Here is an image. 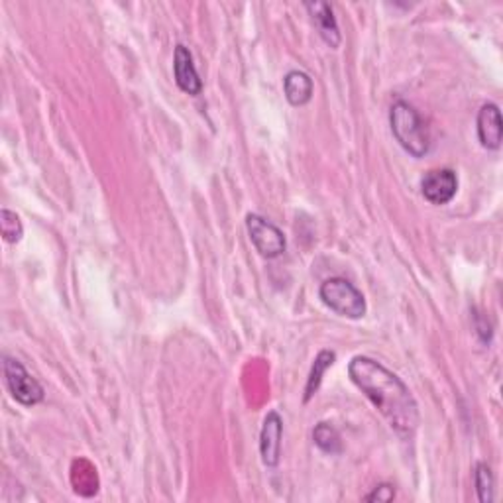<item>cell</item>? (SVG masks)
Listing matches in <instances>:
<instances>
[{
    "mask_svg": "<svg viewBox=\"0 0 503 503\" xmlns=\"http://www.w3.org/2000/svg\"><path fill=\"white\" fill-rule=\"evenodd\" d=\"M348 378L399 436L411 438L415 435L419 427V405L397 373L370 356H354L348 364Z\"/></svg>",
    "mask_w": 503,
    "mask_h": 503,
    "instance_id": "6da1fadb",
    "label": "cell"
},
{
    "mask_svg": "<svg viewBox=\"0 0 503 503\" xmlns=\"http://www.w3.org/2000/svg\"><path fill=\"white\" fill-rule=\"evenodd\" d=\"M392 134L409 156L424 158L431 150V134L419 110L407 100H395L390 109Z\"/></svg>",
    "mask_w": 503,
    "mask_h": 503,
    "instance_id": "7a4b0ae2",
    "label": "cell"
},
{
    "mask_svg": "<svg viewBox=\"0 0 503 503\" xmlns=\"http://www.w3.org/2000/svg\"><path fill=\"white\" fill-rule=\"evenodd\" d=\"M319 298L330 311L346 319H362L368 311L366 298L354 283L344 278H329L320 283Z\"/></svg>",
    "mask_w": 503,
    "mask_h": 503,
    "instance_id": "3957f363",
    "label": "cell"
},
{
    "mask_svg": "<svg viewBox=\"0 0 503 503\" xmlns=\"http://www.w3.org/2000/svg\"><path fill=\"white\" fill-rule=\"evenodd\" d=\"M3 370H5V382L10 395L24 407H34L44 402L46 392L42 383L37 382L32 373L24 368L22 362L16 358L5 356L3 358Z\"/></svg>",
    "mask_w": 503,
    "mask_h": 503,
    "instance_id": "277c9868",
    "label": "cell"
},
{
    "mask_svg": "<svg viewBox=\"0 0 503 503\" xmlns=\"http://www.w3.org/2000/svg\"><path fill=\"white\" fill-rule=\"evenodd\" d=\"M246 230L257 254L267 257V260H274V257H279L283 252H286L288 248L286 235H283L281 228H278L274 223L266 221L264 216L248 215Z\"/></svg>",
    "mask_w": 503,
    "mask_h": 503,
    "instance_id": "5b68a950",
    "label": "cell"
},
{
    "mask_svg": "<svg viewBox=\"0 0 503 503\" xmlns=\"http://www.w3.org/2000/svg\"><path fill=\"white\" fill-rule=\"evenodd\" d=\"M421 193L431 204H448L458 193V177L448 167L431 170L421 179Z\"/></svg>",
    "mask_w": 503,
    "mask_h": 503,
    "instance_id": "8992f818",
    "label": "cell"
},
{
    "mask_svg": "<svg viewBox=\"0 0 503 503\" xmlns=\"http://www.w3.org/2000/svg\"><path fill=\"white\" fill-rule=\"evenodd\" d=\"M281 438H283V419L278 411H269L260 433V456L264 466L276 468L281 460Z\"/></svg>",
    "mask_w": 503,
    "mask_h": 503,
    "instance_id": "52a82bcc",
    "label": "cell"
},
{
    "mask_svg": "<svg viewBox=\"0 0 503 503\" xmlns=\"http://www.w3.org/2000/svg\"><path fill=\"white\" fill-rule=\"evenodd\" d=\"M173 77L177 87L182 89L183 93L191 97L201 95L203 81L197 73L195 63H193V54L183 44H179L173 51Z\"/></svg>",
    "mask_w": 503,
    "mask_h": 503,
    "instance_id": "ba28073f",
    "label": "cell"
},
{
    "mask_svg": "<svg viewBox=\"0 0 503 503\" xmlns=\"http://www.w3.org/2000/svg\"><path fill=\"white\" fill-rule=\"evenodd\" d=\"M476 131H478V140L486 150H499L503 140V121L501 110L494 102H486L478 112L476 121Z\"/></svg>",
    "mask_w": 503,
    "mask_h": 503,
    "instance_id": "9c48e42d",
    "label": "cell"
},
{
    "mask_svg": "<svg viewBox=\"0 0 503 503\" xmlns=\"http://www.w3.org/2000/svg\"><path fill=\"white\" fill-rule=\"evenodd\" d=\"M305 8L309 12V16H311L315 28L319 30L322 42L330 46L332 49H337L342 42V36L337 18H334L332 6L329 3H319V0H315V3H305Z\"/></svg>",
    "mask_w": 503,
    "mask_h": 503,
    "instance_id": "30bf717a",
    "label": "cell"
},
{
    "mask_svg": "<svg viewBox=\"0 0 503 503\" xmlns=\"http://www.w3.org/2000/svg\"><path fill=\"white\" fill-rule=\"evenodd\" d=\"M313 79L305 71L293 69L283 77V93L291 107H305L313 99Z\"/></svg>",
    "mask_w": 503,
    "mask_h": 503,
    "instance_id": "8fae6325",
    "label": "cell"
},
{
    "mask_svg": "<svg viewBox=\"0 0 503 503\" xmlns=\"http://www.w3.org/2000/svg\"><path fill=\"white\" fill-rule=\"evenodd\" d=\"M334 360H337V354H334L332 351H320L317 354L315 362L311 366V372H309L307 385H305V395H303L305 403H309L315 397V393L319 392L320 383H322V378H325L327 370L334 364Z\"/></svg>",
    "mask_w": 503,
    "mask_h": 503,
    "instance_id": "7c38bea8",
    "label": "cell"
},
{
    "mask_svg": "<svg viewBox=\"0 0 503 503\" xmlns=\"http://www.w3.org/2000/svg\"><path fill=\"white\" fill-rule=\"evenodd\" d=\"M313 443L327 455H341L342 453V438L339 431L330 423H319L313 429Z\"/></svg>",
    "mask_w": 503,
    "mask_h": 503,
    "instance_id": "4fadbf2b",
    "label": "cell"
},
{
    "mask_svg": "<svg viewBox=\"0 0 503 503\" xmlns=\"http://www.w3.org/2000/svg\"><path fill=\"white\" fill-rule=\"evenodd\" d=\"M474 484H476V494H478L480 503L494 501V474L486 462L476 464Z\"/></svg>",
    "mask_w": 503,
    "mask_h": 503,
    "instance_id": "5bb4252c",
    "label": "cell"
},
{
    "mask_svg": "<svg viewBox=\"0 0 503 503\" xmlns=\"http://www.w3.org/2000/svg\"><path fill=\"white\" fill-rule=\"evenodd\" d=\"M0 232H3V238L8 244L20 242L24 236V226H22L20 216L8 209L0 211Z\"/></svg>",
    "mask_w": 503,
    "mask_h": 503,
    "instance_id": "9a60e30c",
    "label": "cell"
},
{
    "mask_svg": "<svg viewBox=\"0 0 503 503\" xmlns=\"http://www.w3.org/2000/svg\"><path fill=\"white\" fill-rule=\"evenodd\" d=\"M364 499L366 501H383V503L393 501L395 499V487L392 484H380V486L373 487V492L368 494Z\"/></svg>",
    "mask_w": 503,
    "mask_h": 503,
    "instance_id": "2e32d148",
    "label": "cell"
},
{
    "mask_svg": "<svg viewBox=\"0 0 503 503\" xmlns=\"http://www.w3.org/2000/svg\"><path fill=\"white\" fill-rule=\"evenodd\" d=\"M474 329H476V334H478L480 341L484 344H489V341H492V327L487 325V320L480 315H474Z\"/></svg>",
    "mask_w": 503,
    "mask_h": 503,
    "instance_id": "e0dca14e",
    "label": "cell"
}]
</instances>
